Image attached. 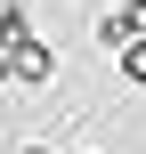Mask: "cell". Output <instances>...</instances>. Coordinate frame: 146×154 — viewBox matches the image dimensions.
<instances>
[{"label": "cell", "mask_w": 146, "mask_h": 154, "mask_svg": "<svg viewBox=\"0 0 146 154\" xmlns=\"http://www.w3.org/2000/svg\"><path fill=\"white\" fill-rule=\"evenodd\" d=\"M0 81H24V89H41V81H57V49L24 32V41H16L8 57H0Z\"/></svg>", "instance_id": "cell-1"}, {"label": "cell", "mask_w": 146, "mask_h": 154, "mask_svg": "<svg viewBox=\"0 0 146 154\" xmlns=\"http://www.w3.org/2000/svg\"><path fill=\"white\" fill-rule=\"evenodd\" d=\"M98 41H106L114 57H122V49H138V41H146V0H122V8H106V16H98Z\"/></svg>", "instance_id": "cell-2"}, {"label": "cell", "mask_w": 146, "mask_h": 154, "mask_svg": "<svg viewBox=\"0 0 146 154\" xmlns=\"http://www.w3.org/2000/svg\"><path fill=\"white\" fill-rule=\"evenodd\" d=\"M24 41V0H0V57Z\"/></svg>", "instance_id": "cell-3"}, {"label": "cell", "mask_w": 146, "mask_h": 154, "mask_svg": "<svg viewBox=\"0 0 146 154\" xmlns=\"http://www.w3.org/2000/svg\"><path fill=\"white\" fill-rule=\"evenodd\" d=\"M122 81H138V89H146V41H138V49H122Z\"/></svg>", "instance_id": "cell-4"}, {"label": "cell", "mask_w": 146, "mask_h": 154, "mask_svg": "<svg viewBox=\"0 0 146 154\" xmlns=\"http://www.w3.org/2000/svg\"><path fill=\"white\" fill-rule=\"evenodd\" d=\"M16 154H57V146H16Z\"/></svg>", "instance_id": "cell-5"}]
</instances>
